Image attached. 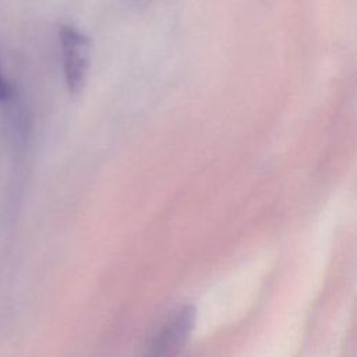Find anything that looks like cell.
<instances>
[{
  "label": "cell",
  "instance_id": "1",
  "mask_svg": "<svg viewBox=\"0 0 357 357\" xmlns=\"http://www.w3.org/2000/svg\"><path fill=\"white\" fill-rule=\"evenodd\" d=\"M60 46L64 81L68 91L77 95L86 82L91 60V42L73 25L60 28Z\"/></svg>",
  "mask_w": 357,
  "mask_h": 357
},
{
  "label": "cell",
  "instance_id": "2",
  "mask_svg": "<svg viewBox=\"0 0 357 357\" xmlns=\"http://www.w3.org/2000/svg\"><path fill=\"white\" fill-rule=\"evenodd\" d=\"M197 322V310L185 304L177 308L149 343L146 357H177L185 347Z\"/></svg>",
  "mask_w": 357,
  "mask_h": 357
},
{
  "label": "cell",
  "instance_id": "3",
  "mask_svg": "<svg viewBox=\"0 0 357 357\" xmlns=\"http://www.w3.org/2000/svg\"><path fill=\"white\" fill-rule=\"evenodd\" d=\"M11 95V86L10 84L4 79L1 70H0V102H4L6 99H8Z\"/></svg>",
  "mask_w": 357,
  "mask_h": 357
},
{
  "label": "cell",
  "instance_id": "4",
  "mask_svg": "<svg viewBox=\"0 0 357 357\" xmlns=\"http://www.w3.org/2000/svg\"><path fill=\"white\" fill-rule=\"evenodd\" d=\"M152 1H153V0H137V3H138L139 6H142V7H144V6H148V4L152 3Z\"/></svg>",
  "mask_w": 357,
  "mask_h": 357
}]
</instances>
